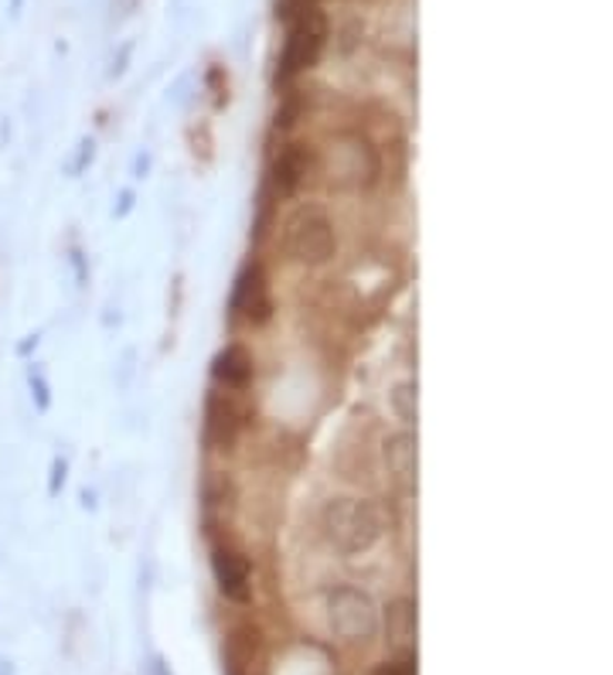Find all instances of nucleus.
<instances>
[{"mask_svg":"<svg viewBox=\"0 0 613 675\" xmlns=\"http://www.w3.org/2000/svg\"><path fill=\"white\" fill-rule=\"evenodd\" d=\"M232 310L239 314L243 321L249 325H263L273 310V297H269V280L263 274L259 263H246L239 280H235V294H232Z\"/></svg>","mask_w":613,"mask_h":675,"instance_id":"39448f33","label":"nucleus"},{"mask_svg":"<svg viewBox=\"0 0 613 675\" xmlns=\"http://www.w3.org/2000/svg\"><path fill=\"white\" fill-rule=\"evenodd\" d=\"M212 379L225 389H246L253 382V355L243 345H225L212 362Z\"/></svg>","mask_w":613,"mask_h":675,"instance_id":"9b49d317","label":"nucleus"},{"mask_svg":"<svg viewBox=\"0 0 613 675\" xmlns=\"http://www.w3.org/2000/svg\"><path fill=\"white\" fill-rule=\"evenodd\" d=\"M317 0H283V18H294V14H300V11H307V8H314Z\"/></svg>","mask_w":613,"mask_h":675,"instance_id":"dca6fc26","label":"nucleus"},{"mask_svg":"<svg viewBox=\"0 0 613 675\" xmlns=\"http://www.w3.org/2000/svg\"><path fill=\"white\" fill-rule=\"evenodd\" d=\"M386 464L396 481L416 484V437L412 433H396L386 440Z\"/></svg>","mask_w":613,"mask_h":675,"instance_id":"f8f14e48","label":"nucleus"},{"mask_svg":"<svg viewBox=\"0 0 613 675\" xmlns=\"http://www.w3.org/2000/svg\"><path fill=\"white\" fill-rule=\"evenodd\" d=\"M335 249H338L335 225L320 208L307 205V208H297L290 215V222H287V253L297 263L320 266V263H327L335 256Z\"/></svg>","mask_w":613,"mask_h":675,"instance_id":"7ed1b4c3","label":"nucleus"},{"mask_svg":"<svg viewBox=\"0 0 613 675\" xmlns=\"http://www.w3.org/2000/svg\"><path fill=\"white\" fill-rule=\"evenodd\" d=\"M324 41H327V18L317 4L294 14L290 18V38H287V44H283V62H279L283 69L279 72L290 79V75L310 69L324 52Z\"/></svg>","mask_w":613,"mask_h":675,"instance_id":"20e7f679","label":"nucleus"},{"mask_svg":"<svg viewBox=\"0 0 613 675\" xmlns=\"http://www.w3.org/2000/svg\"><path fill=\"white\" fill-rule=\"evenodd\" d=\"M389 642L399 655H412L416 645V604L412 601H396L389 604Z\"/></svg>","mask_w":613,"mask_h":675,"instance_id":"ddd939ff","label":"nucleus"},{"mask_svg":"<svg viewBox=\"0 0 613 675\" xmlns=\"http://www.w3.org/2000/svg\"><path fill=\"white\" fill-rule=\"evenodd\" d=\"M392 410L402 423H416V386L412 382H399L392 389Z\"/></svg>","mask_w":613,"mask_h":675,"instance_id":"4468645a","label":"nucleus"},{"mask_svg":"<svg viewBox=\"0 0 613 675\" xmlns=\"http://www.w3.org/2000/svg\"><path fill=\"white\" fill-rule=\"evenodd\" d=\"M324 535L345 553H365L382 539V515L375 505L358 499H331L320 512Z\"/></svg>","mask_w":613,"mask_h":675,"instance_id":"f257e3e1","label":"nucleus"},{"mask_svg":"<svg viewBox=\"0 0 613 675\" xmlns=\"http://www.w3.org/2000/svg\"><path fill=\"white\" fill-rule=\"evenodd\" d=\"M379 675H416V658L412 655H399L396 662H386L379 668Z\"/></svg>","mask_w":613,"mask_h":675,"instance_id":"2eb2a0df","label":"nucleus"},{"mask_svg":"<svg viewBox=\"0 0 613 675\" xmlns=\"http://www.w3.org/2000/svg\"><path fill=\"white\" fill-rule=\"evenodd\" d=\"M228 672L232 675H266V648H263V635L259 627L243 624L228 635Z\"/></svg>","mask_w":613,"mask_h":675,"instance_id":"0eeeda50","label":"nucleus"},{"mask_svg":"<svg viewBox=\"0 0 613 675\" xmlns=\"http://www.w3.org/2000/svg\"><path fill=\"white\" fill-rule=\"evenodd\" d=\"M243 430V410L222 392L208 396V407H205V433L215 447H228Z\"/></svg>","mask_w":613,"mask_h":675,"instance_id":"1a4fd4ad","label":"nucleus"},{"mask_svg":"<svg viewBox=\"0 0 613 675\" xmlns=\"http://www.w3.org/2000/svg\"><path fill=\"white\" fill-rule=\"evenodd\" d=\"M327 621L348 645H368L379 635V607L358 587H338L327 597Z\"/></svg>","mask_w":613,"mask_h":675,"instance_id":"f03ea898","label":"nucleus"},{"mask_svg":"<svg viewBox=\"0 0 613 675\" xmlns=\"http://www.w3.org/2000/svg\"><path fill=\"white\" fill-rule=\"evenodd\" d=\"M338 157H341L345 182H351V185H371L375 174H379V154H375L371 144L361 137H345L338 147Z\"/></svg>","mask_w":613,"mask_h":675,"instance_id":"9d476101","label":"nucleus"},{"mask_svg":"<svg viewBox=\"0 0 613 675\" xmlns=\"http://www.w3.org/2000/svg\"><path fill=\"white\" fill-rule=\"evenodd\" d=\"M307 167H310V151L307 144H290L283 147L279 157L273 161V171H269V185L279 198H290L307 177Z\"/></svg>","mask_w":613,"mask_h":675,"instance_id":"6e6552de","label":"nucleus"},{"mask_svg":"<svg viewBox=\"0 0 613 675\" xmlns=\"http://www.w3.org/2000/svg\"><path fill=\"white\" fill-rule=\"evenodd\" d=\"M212 573H215V583L218 591L228 597V601H249L253 594V570H249V560L232 550V546H215L212 550Z\"/></svg>","mask_w":613,"mask_h":675,"instance_id":"423d86ee","label":"nucleus"}]
</instances>
